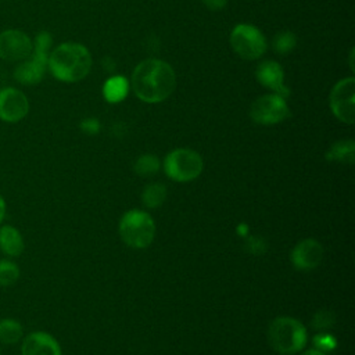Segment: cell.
<instances>
[{"label": "cell", "mask_w": 355, "mask_h": 355, "mask_svg": "<svg viewBox=\"0 0 355 355\" xmlns=\"http://www.w3.org/2000/svg\"><path fill=\"white\" fill-rule=\"evenodd\" d=\"M255 76L262 86L270 89L275 94L284 98L290 96V89L284 85V71L279 62L270 60L261 62L255 71Z\"/></svg>", "instance_id": "12"}, {"label": "cell", "mask_w": 355, "mask_h": 355, "mask_svg": "<svg viewBox=\"0 0 355 355\" xmlns=\"http://www.w3.org/2000/svg\"><path fill=\"white\" fill-rule=\"evenodd\" d=\"M119 234L125 244L132 248H146L151 244L155 234L153 218L140 209H132L123 214L119 220Z\"/></svg>", "instance_id": "5"}, {"label": "cell", "mask_w": 355, "mask_h": 355, "mask_svg": "<svg viewBox=\"0 0 355 355\" xmlns=\"http://www.w3.org/2000/svg\"><path fill=\"white\" fill-rule=\"evenodd\" d=\"M297 44V37L293 32L290 31H284V32H279L272 42L273 50L279 54H287L290 51H293V49Z\"/></svg>", "instance_id": "21"}, {"label": "cell", "mask_w": 355, "mask_h": 355, "mask_svg": "<svg viewBox=\"0 0 355 355\" xmlns=\"http://www.w3.org/2000/svg\"><path fill=\"white\" fill-rule=\"evenodd\" d=\"M323 258V247L313 239H305L300 241L293 252L291 262L300 270H311L316 268Z\"/></svg>", "instance_id": "13"}, {"label": "cell", "mask_w": 355, "mask_h": 355, "mask_svg": "<svg viewBox=\"0 0 355 355\" xmlns=\"http://www.w3.org/2000/svg\"><path fill=\"white\" fill-rule=\"evenodd\" d=\"M326 158L329 161L336 162H347L352 164L355 161V143L354 140H340L336 141L326 153Z\"/></svg>", "instance_id": "17"}, {"label": "cell", "mask_w": 355, "mask_h": 355, "mask_svg": "<svg viewBox=\"0 0 355 355\" xmlns=\"http://www.w3.org/2000/svg\"><path fill=\"white\" fill-rule=\"evenodd\" d=\"M135 94L144 103H161L166 100L176 87L173 68L157 58L141 61L132 73Z\"/></svg>", "instance_id": "1"}, {"label": "cell", "mask_w": 355, "mask_h": 355, "mask_svg": "<svg viewBox=\"0 0 355 355\" xmlns=\"http://www.w3.org/2000/svg\"><path fill=\"white\" fill-rule=\"evenodd\" d=\"M286 98L279 94H263L258 97L250 108V116L259 125H275L290 116Z\"/></svg>", "instance_id": "8"}, {"label": "cell", "mask_w": 355, "mask_h": 355, "mask_svg": "<svg viewBox=\"0 0 355 355\" xmlns=\"http://www.w3.org/2000/svg\"><path fill=\"white\" fill-rule=\"evenodd\" d=\"M80 129L87 135H96L100 130V122L96 118H86L80 122Z\"/></svg>", "instance_id": "25"}, {"label": "cell", "mask_w": 355, "mask_h": 355, "mask_svg": "<svg viewBox=\"0 0 355 355\" xmlns=\"http://www.w3.org/2000/svg\"><path fill=\"white\" fill-rule=\"evenodd\" d=\"M51 35L39 32L33 42V51L14 71V78L22 85H36L43 79L49 62V50L51 47Z\"/></svg>", "instance_id": "4"}, {"label": "cell", "mask_w": 355, "mask_h": 355, "mask_svg": "<svg viewBox=\"0 0 355 355\" xmlns=\"http://www.w3.org/2000/svg\"><path fill=\"white\" fill-rule=\"evenodd\" d=\"M232 49L244 60H257L266 50L263 33L250 24H239L230 33Z\"/></svg>", "instance_id": "7"}, {"label": "cell", "mask_w": 355, "mask_h": 355, "mask_svg": "<svg viewBox=\"0 0 355 355\" xmlns=\"http://www.w3.org/2000/svg\"><path fill=\"white\" fill-rule=\"evenodd\" d=\"M4 215H6V201H4L3 196L0 194V223L4 219Z\"/></svg>", "instance_id": "27"}, {"label": "cell", "mask_w": 355, "mask_h": 355, "mask_svg": "<svg viewBox=\"0 0 355 355\" xmlns=\"http://www.w3.org/2000/svg\"><path fill=\"white\" fill-rule=\"evenodd\" d=\"M24 239L19 230L11 225L0 227V251L7 257H19L24 251Z\"/></svg>", "instance_id": "15"}, {"label": "cell", "mask_w": 355, "mask_h": 355, "mask_svg": "<svg viewBox=\"0 0 355 355\" xmlns=\"http://www.w3.org/2000/svg\"><path fill=\"white\" fill-rule=\"evenodd\" d=\"M333 323H334V313L329 311H319L312 320V324L315 329H327Z\"/></svg>", "instance_id": "24"}, {"label": "cell", "mask_w": 355, "mask_h": 355, "mask_svg": "<svg viewBox=\"0 0 355 355\" xmlns=\"http://www.w3.org/2000/svg\"><path fill=\"white\" fill-rule=\"evenodd\" d=\"M166 198V187L162 183H150L144 187L141 194V201L148 208L159 207Z\"/></svg>", "instance_id": "19"}, {"label": "cell", "mask_w": 355, "mask_h": 355, "mask_svg": "<svg viewBox=\"0 0 355 355\" xmlns=\"http://www.w3.org/2000/svg\"><path fill=\"white\" fill-rule=\"evenodd\" d=\"M165 173L175 182H190L202 171V158L190 148L171 151L164 161Z\"/></svg>", "instance_id": "6"}, {"label": "cell", "mask_w": 355, "mask_h": 355, "mask_svg": "<svg viewBox=\"0 0 355 355\" xmlns=\"http://www.w3.org/2000/svg\"><path fill=\"white\" fill-rule=\"evenodd\" d=\"M22 355H61V347L57 340L44 331L28 334L21 345Z\"/></svg>", "instance_id": "14"}, {"label": "cell", "mask_w": 355, "mask_h": 355, "mask_svg": "<svg viewBox=\"0 0 355 355\" xmlns=\"http://www.w3.org/2000/svg\"><path fill=\"white\" fill-rule=\"evenodd\" d=\"M33 51L32 39L19 29L0 32V58L4 61H24Z\"/></svg>", "instance_id": "10"}, {"label": "cell", "mask_w": 355, "mask_h": 355, "mask_svg": "<svg viewBox=\"0 0 355 355\" xmlns=\"http://www.w3.org/2000/svg\"><path fill=\"white\" fill-rule=\"evenodd\" d=\"M24 336L22 324L11 318H4L0 320V343L3 344H15Z\"/></svg>", "instance_id": "18"}, {"label": "cell", "mask_w": 355, "mask_h": 355, "mask_svg": "<svg viewBox=\"0 0 355 355\" xmlns=\"http://www.w3.org/2000/svg\"><path fill=\"white\" fill-rule=\"evenodd\" d=\"M207 8L212 10V11H218V10H222L226 4H227V0H201Z\"/></svg>", "instance_id": "26"}, {"label": "cell", "mask_w": 355, "mask_h": 355, "mask_svg": "<svg viewBox=\"0 0 355 355\" xmlns=\"http://www.w3.org/2000/svg\"><path fill=\"white\" fill-rule=\"evenodd\" d=\"M19 279V268L10 259H0V286H12Z\"/></svg>", "instance_id": "20"}, {"label": "cell", "mask_w": 355, "mask_h": 355, "mask_svg": "<svg viewBox=\"0 0 355 355\" xmlns=\"http://www.w3.org/2000/svg\"><path fill=\"white\" fill-rule=\"evenodd\" d=\"M129 92V82L125 76H111L103 86L104 98L108 103H119L122 101Z\"/></svg>", "instance_id": "16"}, {"label": "cell", "mask_w": 355, "mask_h": 355, "mask_svg": "<svg viewBox=\"0 0 355 355\" xmlns=\"http://www.w3.org/2000/svg\"><path fill=\"white\" fill-rule=\"evenodd\" d=\"M29 112V100L15 87L0 89V119L8 123L19 122Z\"/></svg>", "instance_id": "11"}, {"label": "cell", "mask_w": 355, "mask_h": 355, "mask_svg": "<svg viewBox=\"0 0 355 355\" xmlns=\"http://www.w3.org/2000/svg\"><path fill=\"white\" fill-rule=\"evenodd\" d=\"M301 355H326V354L322 352V351H319V349H316V348H312V349H308V351L302 352Z\"/></svg>", "instance_id": "28"}, {"label": "cell", "mask_w": 355, "mask_h": 355, "mask_svg": "<svg viewBox=\"0 0 355 355\" xmlns=\"http://www.w3.org/2000/svg\"><path fill=\"white\" fill-rule=\"evenodd\" d=\"M272 348L283 355H293L304 349L308 341L305 326L288 316H280L272 320L268 330Z\"/></svg>", "instance_id": "3"}, {"label": "cell", "mask_w": 355, "mask_h": 355, "mask_svg": "<svg viewBox=\"0 0 355 355\" xmlns=\"http://www.w3.org/2000/svg\"><path fill=\"white\" fill-rule=\"evenodd\" d=\"M330 110L337 119L344 123H354L355 121V79L352 76L344 78L331 89Z\"/></svg>", "instance_id": "9"}, {"label": "cell", "mask_w": 355, "mask_h": 355, "mask_svg": "<svg viewBox=\"0 0 355 355\" xmlns=\"http://www.w3.org/2000/svg\"><path fill=\"white\" fill-rule=\"evenodd\" d=\"M313 345L322 352L333 351L336 348V338L327 333H322L313 337Z\"/></svg>", "instance_id": "23"}, {"label": "cell", "mask_w": 355, "mask_h": 355, "mask_svg": "<svg viewBox=\"0 0 355 355\" xmlns=\"http://www.w3.org/2000/svg\"><path fill=\"white\" fill-rule=\"evenodd\" d=\"M158 169H159V161L155 155H151V154H144L139 157L135 164V171L140 176H151L157 173Z\"/></svg>", "instance_id": "22"}, {"label": "cell", "mask_w": 355, "mask_h": 355, "mask_svg": "<svg viewBox=\"0 0 355 355\" xmlns=\"http://www.w3.org/2000/svg\"><path fill=\"white\" fill-rule=\"evenodd\" d=\"M47 67L55 79L72 83L82 80L90 72L92 55L83 44L67 42L49 54Z\"/></svg>", "instance_id": "2"}]
</instances>
